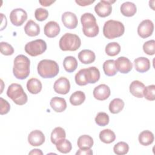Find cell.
<instances>
[{"label": "cell", "mask_w": 155, "mask_h": 155, "mask_svg": "<svg viewBox=\"0 0 155 155\" xmlns=\"http://www.w3.org/2000/svg\"><path fill=\"white\" fill-rule=\"evenodd\" d=\"M0 114L1 115L5 114L8 113L10 109V105L9 103L6 100L4 99L2 97H0Z\"/></svg>", "instance_id": "cell-42"}, {"label": "cell", "mask_w": 155, "mask_h": 155, "mask_svg": "<svg viewBox=\"0 0 155 155\" xmlns=\"http://www.w3.org/2000/svg\"><path fill=\"white\" fill-rule=\"evenodd\" d=\"M93 138L87 134L79 137L77 142L78 146L80 149H90L93 147Z\"/></svg>", "instance_id": "cell-27"}, {"label": "cell", "mask_w": 155, "mask_h": 155, "mask_svg": "<svg viewBox=\"0 0 155 155\" xmlns=\"http://www.w3.org/2000/svg\"><path fill=\"white\" fill-rule=\"evenodd\" d=\"M100 140L105 143H110L116 139L115 133L110 129H104L99 133Z\"/></svg>", "instance_id": "cell-28"}, {"label": "cell", "mask_w": 155, "mask_h": 155, "mask_svg": "<svg viewBox=\"0 0 155 155\" xmlns=\"http://www.w3.org/2000/svg\"><path fill=\"white\" fill-rule=\"evenodd\" d=\"M61 30L59 25L55 21H49L44 26V31L46 36L52 38L57 36Z\"/></svg>", "instance_id": "cell-17"}, {"label": "cell", "mask_w": 155, "mask_h": 155, "mask_svg": "<svg viewBox=\"0 0 155 155\" xmlns=\"http://www.w3.org/2000/svg\"><path fill=\"white\" fill-rule=\"evenodd\" d=\"M1 53L5 56H10L13 54L14 48L8 43L5 42H1L0 43Z\"/></svg>", "instance_id": "cell-39"}, {"label": "cell", "mask_w": 155, "mask_h": 155, "mask_svg": "<svg viewBox=\"0 0 155 155\" xmlns=\"http://www.w3.org/2000/svg\"><path fill=\"white\" fill-rule=\"evenodd\" d=\"M93 151L90 149H80L76 152V154H80V155H91L93 154Z\"/></svg>", "instance_id": "cell-44"}, {"label": "cell", "mask_w": 155, "mask_h": 155, "mask_svg": "<svg viewBox=\"0 0 155 155\" xmlns=\"http://www.w3.org/2000/svg\"><path fill=\"white\" fill-rule=\"evenodd\" d=\"M129 150L128 145L125 142H119L114 145L113 147L114 153L117 155L126 154Z\"/></svg>", "instance_id": "cell-35"}, {"label": "cell", "mask_w": 155, "mask_h": 155, "mask_svg": "<svg viewBox=\"0 0 155 155\" xmlns=\"http://www.w3.org/2000/svg\"><path fill=\"white\" fill-rule=\"evenodd\" d=\"M66 137V134L64 129L60 127H56L51 133V142L53 144H56L57 142Z\"/></svg>", "instance_id": "cell-33"}, {"label": "cell", "mask_w": 155, "mask_h": 155, "mask_svg": "<svg viewBox=\"0 0 155 155\" xmlns=\"http://www.w3.org/2000/svg\"><path fill=\"white\" fill-rule=\"evenodd\" d=\"M29 154H40V155H42L43 153L42 152V151L41 150L39 149H34L32 150L30 152H29L28 153Z\"/></svg>", "instance_id": "cell-46"}, {"label": "cell", "mask_w": 155, "mask_h": 155, "mask_svg": "<svg viewBox=\"0 0 155 155\" xmlns=\"http://www.w3.org/2000/svg\"><path fill=\"white\" fill-rule=\"evenodd\" d=\"M84 74L88 84H94L97 82L100 78L99 70L96 67H90L87 68H84Z\"/></svg>", "instance_id": "cell-16"}, {"label": "cell", "mask_w": 155, "mask_h": 155, "mask_svg": "<svg viewBox=\"0 0 155 155\" xmlns=\"http://www.w3.org/2000/svg\"><path fill=\"white\" fill-rule=\"evenodd\" d=\"M42 83L36 78H31L27 82V88L28 91L33 94L39 93L42 90Z\"/></svg>", "instance_id": "cell-24"}, {"label": "cell", "mask_w": 155, "mask_h": 155, "mask_svg": "<svg viewBox=\"0 0 155 155\" xmlns=\"http://www.w3.org/2000/svg\"><path fill=\"white\" fill-rule=\"evenodd\" d=\"M95 122L97 125L104 127L109 123V116L104 112H99L97 114L95 117Z\"/></svg>", "instance_id": "cell-36"}, {"label": "cell", "mask_w": 155, "mask_h": 155, "mask_svg": "<svg viewBox=\"0 0 155 155\" xmlns=\"http://www.w3.org/2000/svg\"><path fill=\"white\" fill-rule=\"evenodd\" d=\"M25 34L29 36L33 37L38 36L40 33L39 25L33 20H29L24 27Z\"/></svg>", "instance_id": "cell-22"}, {"label": "cell", "mask_w": 155, "mask_h": 155, "mask_svg": "<svg viewBox=\"0 0 155 155\" xmlns=\"http://www.w3.org/2000/svg\"><path fill=\"white\" fill-rule=\"evenodd\" d=\"M78 58L79 61L84 64H89L95 61V53L88 49L82 50L78 53Z\"/></svg>", "instance_id": "cell-21"}, {"label": "cell", "mask_w": 155, "mask_h": 155, "mask_svg": "<svg viewBox=\"0 0 155 155\" xmlns=\"http://www.w3.org/2000/svg\"><path fill=\"white\" fill-rule=\"evenodd\" d=\"M38 73L43 78H52L59 73V68L58 63L50 59H43L38 64Z\"/></svg>", "instance_id": "cell-3"}, {"label": "cell", "mask_w": 155, "mask_h": 155, "mask_svg": "<svg viewBox=\"0 0 155 155\" xmlns=\"http://www.w3.org/2000/svg\"><path fill=\"white\" fill-rule=\"evenodd\" d=\"M27 19V13L22 8L13 9L10 14V19L12 24L15 26H21Z\"/></svg>", "instance_id": "cell-9"}, {"label": "cell", "mask_w": 155, "mask_h": 155, "mask_svg": "<svg viewBox=\"0 0 155 155\" xmlns=\"http://www.w3.org/2000/svg\"><path fill=\"white\" fill-rule=\"evenodd\" d=\"M114 61L117 70L121 73H128L132 70L133 64L130 59L126 57L120 56Z\"/></svg>", "instance_id": "cell-12"}, {"label": "cell", "mask_w": 155, "mask_h": 155, "mask_svg": "<svg viewBox=\"0 0 155 155\" xmlns=\"http://www.w3.org/2000/svg\"><path fill=\"white\" fill-rule=\"evenodd\" d=\"M51 108L57 113H61L65 111L67 108V102L64 98L60 97H53L50 102Z\"/></svg>", "instance_id": "cell-20"}, {"label": "cell", "mask_w": 155, "mask_h": 155, "mask_svg": "<svg viewBox=\"0 0 155 155\" xmlns=\"http://www.w3.org/2000/svg\"><path fill=\"white\" fill-rule=\"evenodd\" d=\"M124 107V102L120 98L113 99L109 104V110L113 114H117L120 112Z\"/></svg>", "instance_id": "cell-30"}, {"label": "cell", "mask_w": 155, "mask_h": 155, "mask_svg": "<svg viewBox=\"0 0 155 155\" xmlns=\"http://www.w3.org/2000/svg\"><path fill=\"white\" fill-rule=\"evenodd\" d=\"M25 51L31 56H37L42 54L47 50V44L45 41L39 39L27 43Z\"/></svg>", "instance_id": "cell-7"}, {"label": "cell", "mask_w": 155, "mask_h": 155, "mask_svg": "<svg viewBox=\"0 0 155 155\" xmlns=\"http://www.w3.org/2000/svg\"><path fill=\"white\" fill-rule=\"evenodd\" d=\"M139 143L144 146L151 145L154 139L153 133L149 130H144L142 131L139 135Z\"/></svg>", "instance_id": "cell-26"}, {"label": "cell", "mask_w": 155, "mask_h": 155, "mask_svg": "<svg viewBox=\"0 0 155 155\" xmlns=\"http://www.w3.org/2000/svg\"><path fill=\"white\" fill-rule=\"evenodd\" d=\"M105 51L107 55L114 56L118 54L120 51V46L116 42H110L106 45Z\"/></svg>", "instance_id": "cell-34"}, {"label": "cell", "mask_w": 155, "mask_h": 155, "mask_svg": "<svg viewBox=\"0 0 155 155\" xmlns=\"http://www.w3.org/2000/svg\"><path fill=\"white\" fill-rule=\"evenodd\" d=\"M53 88L54 91L58 94H66L70 89V81L65 77H61L54 82Z\"/></svg>", "instance_id": "cell-11"}, {"label": "cell", "mask_w": 155, "mask_h": 155, "mask_svg": "<svg viewBox=\"0 0 155 155\" xmlns=\"http://www.w3.org/2000/svg\"><path fill=\"white\" fill-rule=\"evenodd\" d=\"M143 96L148 101H153L155 99V85H150L145 87L143 90Z\"/></svg>", "instance_id": "cell-37"}, {"label": "cell", "mask_w": 155, "mask_h": 155, "mask_svg": "<svg viewBox=\"0 0 155 155\" xmlns=\"http://www.w3.org/2000/svg\"><path fill=\"white\" fill-rule=\"evenodd\" d=\"M134 68L139 73H144L149 70L150 68V61L145 57H139L134 61Z\"/></svg>", "instance_id": "cell-19"}, {"label": "cell", "mask_w": 155, "mask_h": 155, "mask_svg": "<svg viewBox=\"0 0 155 155\" xmlns=\"http://www.w3.org/2000/svg\"><path fill=\"white\" fill-rule=\"evenodd\" d=\"M111 93L110 87L106 84H100L93 90L94 97L99 101H104L108 98Z\"/></svg>", "instance_id": "cell-13"}, {"label": "cell", "mask_w": 155, "mask_h": 155, "mask_svg": "<svg viewBox=\"0 0 155 155\" xmlns=\"http://www.w3.org/2000/svg\"><path fill=\"white\" fill-rule=\"evenodd\" d=\"M143 51L148 55H153L155 53V41L152 39L145 42L143 45Z\"/></svg>", "instance_id": "cell-38"}, {"label": "cell", "mask_w": 155, "mask_h": 155, "mask_svg": "<svg viewBox=\"0 0 155 155\" xmlns=\"http://www.w3.org/2000/svg\"><path fill=\"white\" fill-rule=\"evenodd\" d=\"M144 88L145 85L137 80L133 81L130 85V92L133 96L138 98L143 97Z\"/></svg>", "instance_id": "cell-18"}, {"label": "cell", "mask_w": 155, "mask_h": 155, "mask_svg": "<svg viewBox=\"0 0 155 155\" xmlns=\"http://www.w3.org/2000/svg\"><path fill=\"white\" fill-rule=\"evenodd\" d=\"M54 1H49V0H43V1H39V2L44 7H48L50 6L51 4L54 3Z\"/></svg>", "instance_id": "cell-45"}, {"label": "cell", "mask_w": 155, "mask_h": 155, "mask_svg": "<svg viewBox=\"0 0 155 155\" xmlns=\"http://www.w3.org/2000/svg\"><path fill=\"white\" fill-rule=\"evenodd\" d=\"M85 100V93L82 91L74 92L70 97V102L74 106L81 105Z\"/></svg>", "instance_id": "cell-31"}, {"label": "cell", "mask_w": 155, "mask_h": 155, "mask_svg": "<svg viewBox=\"0 0 155 155\" xmlns=\"http://www.w3.org/2000/svg\"><path fill=\"white\" fill-rule=\"evenodd\" d=\"M55 145L57 150L59 152L64 154L70 152L72 149V145L71 142L68 140L65 139V138L59 140L58 142H56Z\"/></svg>", "instance_id": "cell-32"}, {"label": "cell", "mask_w": 155, "mask_h": 155, "mask_svg": "<svg viewBox=\"0 0 155 155\" xmlns=\"http://www.w3.org/2000/svg\"><path fill=\"white\" fill-rule=\"evenodd\" d=\"M59 45V48L62 51H74L81 47V40L78 35L67 33L61 38Z\"/></svg>", "instance_id": "cell-5"}, {"label": "cell", "mask_w": 155, "mask_h": 155, "mask_svg": "<svg viewBox=\"0 0 155 155\" xmlns=\"http://www.w3.org/2000/svg\"><path fill=\"white\" fill-rule=\"evenodd\" d=\"M121 13L127 17H131L135 15L137 11L136 5L131 2H125L120 5Z\"/></svg>", "instance_id": "cell-23"}, {"label": "cell", "mask_w": 155, "mask_h": 155, "mask_svg": "<svg viewBox=\"0 0 155 155\" xmlns=\"http://www.w3.org/2000/svg\"><path fill=\"white\" fill-rule=\"evenodd\" d=\"M114 2H115V1L101 0L94 7L96 13L102 18L109 16L112 12L111 4Z\"/></svg>", "instance_id": "cell-8"}, {"label": "cell", "mask_w": 155, "mask_h": 155, "mask_svg": "<svg viewBox=\"0 0 155 155\" xmlns=\"http://www.w3.org/2000/svg\"><path fill=\"white\" fill-rule=\"evenodd\" d=\"M82 31L84 35L89 38L96 36L99 31V26L94 16L90 13H85L81 17Z\"/></svg>", "instance_id": "cell-2"}, {"label": "cell", "mask_w": 155, "mask_h": 155, "mask_svg": "<svg viewBox=\"0 0 155 155\" xmlns=\"http://www.w3.org/2000/svg\"><path fill=\"white\" fill-rule=\"evenodd\" d=\"M48 16V12L47 10L43 8H38L35 12V17L39 21L45 20Z\"/></svg>", "instance_id": "cell-40"}, {"label": "cell", "mask_w": 155, "mask_h": 155, "mask_svg": "<svg viewBox=\"0 0 155 155\" xmlns=\"http://www.w3.org/2000/svg\"><path fill=\"white\" fill-rule=\"evenodd\" d=\"M125 31L124 24L118 21L108 20L103 27V34L105 38L112 39L123 35Z\"/></svg>", "instance_id": "cell-4"}, {"label": "cell", "mask_w": 155, "mask_h": 155, "mask_svg": "<svg viewBox=\"0 0 155 155\" xmlns=\"http://www.w3.org/2000/svg\"><path fill=\"white\" fill-rule=\"evenodd\" d=\"M103 70L105 74L108 76H114L117 70L115 66V61L113 59H108L103 64Z\"/></svg>", "instance_id": "cell-29"}, {"label": "cell", "mask_w": 155, "mask_h": 155, "mask_svg": "<svg viewBox=\"0 0 155 155\" xmlns=\"http://www.w3.org/2000/svg\"><path fill=\"white\" fill-rule=\"evenodd\" d=\"M62 22L64 25L68 29L75 28L78 24L76 15L71 12H65L62 15Z\"/></svg>", "instance_id": "cell-14"}, {"label": "cell", "mask_w": 155, "mask_h": 155, "mask_svg": "<svg viewBox=\"0 0 155 155\" xmlns=\"http://www.w3.org/2000/svg\"><path fill=\"white\" fill-rule=\"evenodd\" d=\"M28 142L31 146H41L45 142V136L40 130H33L28 136Z\"/></svg>", "instance_id": "cell-15"}, {"label": "cell", "mask_w": 155, "mask_h": 155, "mask_svg": "<svg viewBox=\"0 0 155 155\" xmlns=\"http://www.w3.org/2000/svg\"><path fill=\"white\" fill-rule=\"evenodd\" d=\"M7 95L16 104L22 105L27 103L28 97L21 85L13 83L9 85L7 90Z\"/></svg>", "instance_id": "cell-6"}, {"label": "cell", "mask_w": 155, "mask_h": 155, "mask_svg": "<svg viewBox=\"0 0 155 155\" xmlns=\"http://www.w3.org/2000/svg\"><path fill=\"white\" fill-rule=\"evenodd\" d=\"M75 82L80 86H84L88 84L86 81L85 74H84V68L81 69L75 75Z\"/></svg>", "instance_id": "cell-41"}, {"label": "cell", "mask_w": 155, "mask_h": 155, "mask_svg": "<svg viewBox=\"0 0 155 155\" xmlns=\"http://www.w3.org/2000/svg\"><path fill=\"white\" fill-rule=\"evenodd\" d=\"M154 31L153 22L150 19L142 21L137 27V34L142 38L150 36Z\"/></svg>", "instance_id": "cell-10"}, {"label": "cell", "mask_w": 155, "mask_h": 155, "mask_svg": "<svg viewBox=\"0 0 155 155\" xmlns=\"http://www.w3.org/2000/svg\"><path fill=\"white\" fill-rule=\"evenodd\" d=\"M94 0H76L75 2L80 6H87L94 2Z\"/></svg>", "instance_id": "cell-43"}, {"label": "cell", "mask_w": 155, "mask_h": 155, "mask_svg": "<svg viewBox=\"0 0 155 155\" xmlns=\"http://www.w3.org/2000/svg\"><path fill=\"white\" fill-rule=\"evenodd\" d=\"M78 61L76 59L72 56H66L63 61V66L64 69L68 73L73 72L78 67Z\"/></svg>", "instance_id": "cell-25"}, {"label": "cell", "mask_w": 155, "mask_h": 155, "mask_svg": "<svg viewBox=\"0 0 155 155\" xmlns=\"http://www.w3.org/2000/svg\"><path fill=\"white\" fill-rule=\"evenodd\" d=\"M13 73L18 79H25L30 74V59L24 54L18 55L14 59Z\"/></svg>", "instance_id": "cell-1"}]
</instances>
